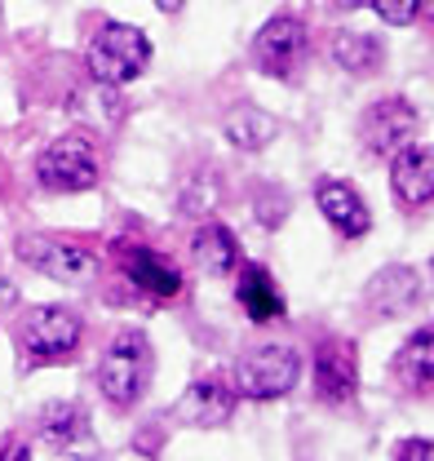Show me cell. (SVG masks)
I'll list each match as a JSON object with an SVG mask.
<instances>
[{
    "mask_svg": "<svg viewBox=\"0 0 434 461\" xmlns=\"http://www.w3.org/2000/svg\"><path fill=\"white\" fill-rule=\"evenodd\" d=\"M41 435L58 453H94V448H85V444H94V435H89L80 403H50L41 417Z\"/></svg>",
    "mask_w": 434,
    "mask_h": 461,
    "instance_id": "obj_16",
    "label": "cell"
},
{
    "mask_svg": "<svg viewBox=\"0 0 434 461\" xmlns=\"http://www.w3.org/2000/svg\"><path fill=\"white\" fill-rule=\"evenodd\" d=\"M399 461H434V439H408L399 448Z\"/></svg>",
    "mask_w": 434,
    "mask_h": 461,
    "instance_id": "obj_22",
    "label": "cell"
},
{
    "mask_svg": "<svg viewBox=\"0 0 434 461\" xmlns=\"http://www.w3.org/2000/svg\"><path fill=\"white\" fill-rule=\"evenodd\" d=\"M235 297H240L244 315L258 320V324L284 315V293H279V285L271 280L267 267H244V271H240V285H235Z\"/></svg>",
    "mask_w": 434,
    "mask_h": 461,
    "instance_id": "obj_18",
    "label": "cell"
},
{
    "mask_svg": "<svg viewBox=\"0 0 434 461\" xmlns=\"http://www.w3.org/2000/svg\"><path fill=\"white\" fill-rule=\"evenodd\" d=\"M417 133V112L403 103V98H385L377 107L364 112V124H359V138L373 156H394L412 142Z\"/></svg>",
    "mask_w": 434,
    "mask_h": 461,
    "instance_id": "obj_8",
    "label": "cell"
},
{
    "mask_svg": "<svg viewBox=\"0 0 434 461\" xmlns=\"http://www.w3.org/2000/svg\"><path fill=\"white\" fill-rule=\"evenodd\" d=\"M156 5H160L164 14H177V9H182V5H186V0H156Z\"/></svg>",
    "mask_w": 434,
    "mask_h": 461,
    "instance_id": "obj_25",
    "label": "cell"
},
{
    "mask_svg": "<svg viewBox=\"0 0 434 461\" xmlns=\"http://www.w3.org/2000/svg\"><path fill=\"white\" fill-rule=\"evenodd\" d=\"M18 258L27 267H36L41 276H50L58 285H89L98 276V262L89 249L58 240V235H23L18 240Z\"/></svg>",
    "mask_w": 434,
    "mask_h": 461,
    "instance_id": "obj_6",
    "label": "cell"
},
{
    "mask_svg": "<svg viewBox=\"0 0 434 461\" xmlns=\"http://www.w3.org/2000/svg\"><path fill=\"white\" fill-rule=\"evenodd\" d=\"M302 50H306V27H302V18H293V14H275L271 23L253 36V67L284 80V76H293V67H297Z\"/></svg>",
    "mask_w": 434,
    "mask_h": 461,
    "instance_id": "obj_7",
    "label": "cell"
},
{
    "mask_svg": "<svg viewBox=\"0 0 434 461\" xmlns=\"http://www.w3.org/2000/svg\"><path fill=\"white\" fill-rule=\"evenodd\" d=\"M124 276L142 293H151V297H177L182 293L177 267L156 249H124Z\"/></svg>",
    "mask_w": 434,
    "mask_h": 461,
    "instance_id": "obj_15",
    "label": "cell"
},
{
    "mask_svg": "<svg viewBox=\"0 0 434 461\" xmlns=\"http://www.w3.org/2000/svg\"><path fill=\"white\" fill-rule=\"evenodd\" d=\"M373 9H377L385 23H394V27H403L408 18H417L412 14V0H373Z\"/></svg>",
    "mask_w": 434,
    "mask_h": 461,
    "instance_id": "obj_21",
    "label": "cell"
},
{
    "mask_svg": "<svg viewBox=\"0 0 434 461\" xmlns=\"http://www.w3.org/2000/svg\"><path fill=\"white\" fill-rule=\"evenodd\" d=\"M315 204H320V213H324L328 222L341 230V235H350V240L364 235V230H373V213H368L364 195L350 182H341V177H324L315 186Z\"/></svg>",
    "mask_w": 434,
    "mask_h": 461,
    "instance_id": "obj_12",
    "label": "cell"
},
{
    "mask_svg": "<svg viewBox=\"0 0 434 461\" xmlns=\"http://www.w3.org/2000/svg\"><path fill=\"white\" fill-rule=\"evenodd\" d=\"M390 373H394V386H403V391H412V395L434 391V324L417 329L408 342L394 350Z\"/></svg>",
    "mask_w": 434,
    "mask_h": 461,
    "instance_id": "obj_14",
    "label": "cell"
},
{
    "mask_svg": "<svg viewBox=\"0 0 434 461\" xmlns=\"http://www.w3.org/2000/svg\"><path fill=\"white\" fill-rule=\"evenodd\" d=\"M341 5H373V0H341Z\"/></svg>",
    "mask_w": 434,
    "mask_h": 461,
    "instance_id": "obj_26",
    "label": "cell"
},
{
    "mask_svg": "<svg viewBox=\"0 0 434 461\" xmlns=\"http://www.w3.org/2000/svg\"><path fill=\"white\" fill-rule=\"evenodd\" d=\"M332 58H337L346 71L364 76V71H373L381 62V41L359 36V32H337V36H332Z\"/></svg>",
    "mask_w": 434,
    "mask_h": 461,
    "instance_id": "obj_20",
    "label": "cell"
},
{
    "mask_svg": "<svg viewBox=\"0 0 434 461\" xmlns=\"http://www.w3.org/2000/svg\"><path fill=\"white\" fill-rule=\"evenodd\" d=\"M98 386L115 408H133L151 386V342L138 329H124L107 346L103 364H98Z\"/></svg>",
    "mask_w": 434,
    "mask_h": 461,
    "instance_id": "obj_1",
    "label": "cell"
},
{
    "mask_svg": "<svg viewBox=\"0 0 434 461\" xmlns=\"http://www.w3.org/2000/svg\"><path fill=\"white\" fill-rule=\"evenodd\" d=\"M390 186L403 209H421L434 200V147H403L390 156Z\"/></svg>",
    "mask_w": 434,
    "mask_h": 461,
    "instance_id": "obj_9",
    "label": "cell"
},
{
    "mask_svg": "<svg viewBox=\"0 0 434 461\" xmlns=\"http://www.w3.org/2000/svg\"><path fill=\"white\" fill-rule=\"evenodd\" d=\"M417 297H421V280H417L412 267H385V271H377V276L368 280V288H364V315L394 320V315H403L408 306H417Z\"/></svg>",
    "mask_w": 434,
    "mask_h": 461,
    "instance_id": "obj_10",
    "label": "cell"
},
{
    "mask_svg": "<svg viewBox=\"0 0 434 461\" xmlns=\"http://www.w3.org/2000/svg\"><path fill=\"white\" fill-rule=\"evenodd\" d=\"M80 333H85V324H80L76 311H67V306H36L18 324V346H23L27 364H50V359H67L80 346Z\"/></svg>",
    "mask_w": 434,
    "mask_h": 461,
    "instance_id": "obj_4",
    "label": "cell"
},
{
    "mask_svg": "<svg viewBox=\"0 0 434 461\" xmlns=\"http://www.w3.org/2000/svg\"><path fill=\"white\" fill-rule=\"evenodd\" d=\"M0 461H32V448H27V444H5V448H0Z\"/></svg>",
    "mask_w": 434,
    "mask_h": 461,
    "instance_id": "obj_23",
    "label": "cell"
},
{
    "mask_svg": "<svg viewBox=\"0 0 434 461\" xmlns=\"http://www.w3.org/2000/svg\"><path fill=\"white\" fill-rule=\"evenodd\" d=\"M191 258L204 276H231L240 267V240L222 222H209L191 235Z\"/></svg>",
    "mask_w": 434,
    "mask_h": 461,
    "instance_id": "obj_17",
    "label": "cell"
},
{
    "mask_svg": "<svg viewBox=\"0 0 434 461\" xmlns=\"http://www.w3.org/2000/svg\"><path fill=\"white\" fill-rule=\"evenodd\" d=\"M315 391L324 403H350L359 391V364L350 342H320L315 355Z\"/></svg>",
    "mask_w": 434,
    "mask_h": 461,
    "instance_id": "obj_11",
    "label": "cell"
},
{
    "mask_svg": "<svg viewBox=\"0 0 434 461\" xmlns=\"http://www.w3.org/2000/svg\"><path fill=\"white\" fill-rule=\"evenodd\" d=\"M147 62H151V41L129 23H107L89 45V71L98 85H129L147 71Z\"/></svg>",
    "mask_w": 434,
    "mask_h": 461,
    "instance_id": "obj_2",
    "label": "cell"
},
{
    "mask_svg": "<svg viewBox=\"0 0 434 461\" xmlns=\"http://www.w3.org/2000/svg\"><path fill=\"white\" fill-rule=\"evenodd\" d=\"M412 14H421V18L434 23V0H412Z\"/></svg>",
    "mask_w": 434,
    "mask_h": 461,
    "instance_id": "obj_24",
    "label": "cell"
},
{
    "mask_svg": "<svg viewBox=\"0 0 434 461\" xmlns=\"http://www.w3.org/2000/svg\"><path fill=\"white\" fill-rule=\"evenodd\" d=\"M297 377H302V359L288 346H253L249 355H240L231 373L235 395L244 400H279L297 386Z\"/></svg>",
    "mask_w": 434,
    "mask_h": 461,
    "instance_id": "obj_3",
    "label": "cell"
},
{
    "mask_svg": "<svg viewBox=\"0 0 434 461\" xmlns=\"http://www.w3.org/2000/svg\"><path fill=\"white\" fill-rule=\"evenodd\" d=\"M36 177L45 191H89L98 182V151L89 147V138L71 133V138H58L54 147H45V156L36 160Z\"/></svg>",
    "mask_w": 434,
    "mask_h": 461,
    "instance_id": "obj_5",
    "label": "cell"
},
{
    "mask_svg": "<svg viewBox=\"0 0 434 461\" xmlns=\"http://www.w3.org/2000/svg\"><path fill=\"white\" fill-rule=\"evenodd\" d=\"M231 408H235V391H231L222 377H200L195 386L182 391V400H177L173 412H177L182 426L209 430V426H222V421L231 417Z\"/></svg>",
    "mask_w": 434,
    "mask_h": 461,
    "instance_id": "obj_13",
    "label": "cell"
},
{
    "mask_svg": "<svg viewBox=\"0 0 434 461\" xmlns=\"http://www.w3.org/2000/svg\"><path fill=\"white\" fill-rule=\"evenodd\" d=\"M226 138L235 142V147H244V151H258V147H267L275 138V120L262 107H235V112L226 115Z\"/></svg>",
    "mask_w": 434,
    "mask_h": 461,
    "instance_id": "obj_19",
    "label": "cell"
}]
</instances>
